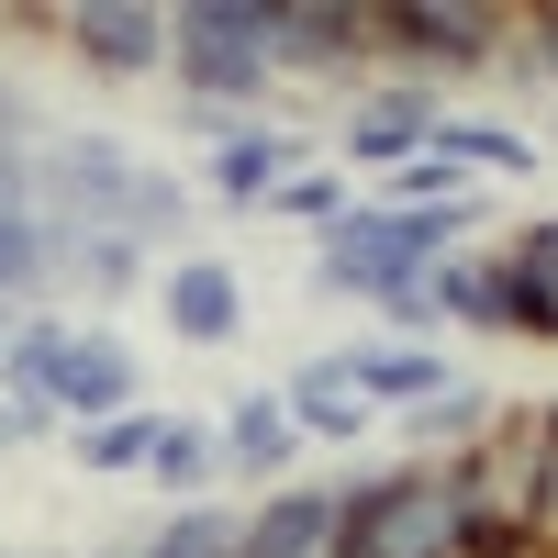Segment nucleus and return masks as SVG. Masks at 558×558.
Listing matches in <instances>:
<instances>
[{
    "instance_id": "obj_19",
    "label": "nucleus",
    "mask_w": 558,
    "mask_h": 558,
    "mask_svg": "<svg viewBox=\"0 0 558 558\" xmlns=\"http://www.w3.org/2000/svg\"><path fill=\"white\" fill-rule=\"evenodd\" d=\"M425 157H447L458 179H481V168H525V179H536V134H525V123H481V112H436Z\"/></svg>"
},
{
    "instance_id": "obj_26",
    "label": "nucleus",
    "mask_w": 558,
    "mask_h": 558,
    "mask_svg": "<svg viewBox=\"0 0 558 558\" xmlns=\"http://www.w3.org/2000/svg\"><path fill=\"white\" fill-rule=\"evenodd\" d=\"M547 413V436H536V514H525V558H558V402Z\"/></svg>"
},
{
    "instance_id": "obj_23",
    "label": "nucleus",
    "mask_w": 558,
    "mask_h": 558,
    "mask_svg": "<svg viewBox=\"0 0 558 558\" xmlns=\"http://www.w3.org/2000/svg\"><path fill=\"white\" fill-rule=\"evenodd\" d=\"M134 558H246V514H223V502H168V525Z\"/></svg>"
},
{
    "instance_id": "obj_16",
    "label": "nucleus",
    "mask_w": 558,
    "mask_h": 558,
    "mask_svg": "<svg viewBox=\"0 0 558 558\" xmlns=\"http://www.w3.org/2000/svg\"><path fill=\"white\" fill-rule=\"evenodd\" d=\"M425 302H436V336H502V257L492 246H458L425 268Z\"/></svg>"
},
{
    "instance_id": "obj_11",
    "label": "nucleus",
    "mask_w": 558,
    "mask_h": 558,
    "mask_svg": "<svg viewBox=\"0 0 558 558\" xmlns=\"http://www.w3.org/2000/svg\"><path fill=\"white\" fill-rule=\"evenodd\" d=\"M57 425H101V413H134L146 402V380H134V347L112 336V324H78V347H68V368H57Z\"/></svg>"
},
{
    "instance_id": "obj_8",
    "label": "nucleus",
    "mask_w": 558,
    "mask_h": 558,
    "mask_svg": "<svg viewBox=\"0 0 558 558\" xmlns=\"http://www.w3.org/2000/svg\"><path fill=\"white\" fill-rule=\"evenodd\" d=\"M157 313H168L179 347H235L246 336V279H235V257H168L157 268Z\"/></svg>"
},
{
    "instance_id": "obj_13",
    "label": "nucleus",
    "mask_w": 558,
    "mask_h": 558,
    "mask_svg": "<svg viewBox=\"0 0 558 558\" xmlns=\"http://www.w3.org/2000/svg\"><path fill=\"white\" fill-rule=\"evenodd\" d=\"M302 168V134L291 123H246V134H223L213 146V168H202V191L223 202V213H268V191Z\"/></svg>"
},
{
    "instance_id": "obj_7",
    "label": "nucleus",
    "mask_w": 558,
    "mask_h": 558,
    "mask_svg": "<svg viewBox=\"0 0 558 558\" xmlns=\"http://www.w3.org/2000/svg\"><path fill=\"white\" fill-rule=\"evenodd\" d=\"M279 78H380L357 0H279Z\"/></svg>"
},
{
    "instance_id": "obj_14",
    "label": "nucleus",
    "mask_w": 558,
    "mask_h": 558,
    "mask_svg": "<svg viewBox=\"0 0 558 558\" xmlns=\"http://www.w3.org/2000/svg\"><path fill=\"white\" fill-rule=\"evenodd\" d=\"M246 558H336V481H279V492H257Z\"/></svg>"
},
{
    "instance_id": "obj_27",
    "label": "nucleus",
    "mask_w": 558,
    "mask_h": 558,
    "mask_svg": "<svg viewBox=\"0 0 558 558\" xmlns=\"http://www.w3.org/2000/svg\"><path fill=\"white\" fill-rule=\"evenodd\" d=\"M78 558H134V547H78Z\"/></svg>"
},
{
    "instance_id": "obj_17",
    "label": "nucleus",
    "mask_w": 558,
    "mask_h": 558,
    "mask_svg": "<svg viewBox=\"0 0 558 558\" xmlns=\"http://www.w3.org/2000/svg\"><path fill=\"white\" fill-rule=\"evenodd\" d=\"M45 246H57V279H78L101 313L134 302V291H157V257L134 246V235H45Z\"/></svg>"
},
{
    "instance_id": "obj_5",
    "label": "nucleus",
    "mask_w": 558,
    "mask_h": 558,
    "mask_svg": "<svg viewBox=\"0 0 558 558\" xmlns=\"http://www.w3.org/2000/svg\"><path fill=\"white\" fill-rule=\"evenodd\" d=\"M45 34H57L78 68H101V78H157L168 68V12L157 0H68Z\"/></svg>"
},
{
    "instance_id": "obj_21",
    "label": "nucleus",
    "mask_w": 558,
    "mask_h": 558,
    "mask_svg": "<svg viewBox=\"0 0 558 558\" xmlns=\"http://www.w3.org/2000/svg\"><path fill=\"white\" fill-rule=\"evenodd\" d=\"M68 347H78L68 313H23L12 347H0V391H12V402H45V391H57V368H68Z\"/></svg>"
},
{
    "instance_id": "obj_22",
    "label": "nucleus",
    "mask_w": 558,
    "mask_h": 558,
    "mask_svg": "<svg viewBox=\"0 0 558 558\" xmlns=\"http://www.w3.org/2000/svg\"><path fill=\"white\" fill-rule=\"evenodd\" d=\"M45 291H57L45 213H0V313H45Z\"/></svg>"
},
{
    "instance_id": "obj_28",
    "label": "nucleus",
    "mask_w": 558,
    "mask_h": 558,
    "mask_svg": "<svg viewBox=\"0 0 558 558\" xmlns=\"http://www.w3.org/2000/svg\"><path fill=\"white\" fill-rule=\"evenodd\" d=\"M12 324H23V313H0V347H12Z\"/></svg>"
},
{
    "instance_id": "obj_6",
    "label": "nucleus",
    "mask_w": 558,
    "mask_h": 558,
    "mask_svg": "<svg viewBox=\"0 0 558 558\" xmlns=\"http://www.w3.org/2000/svg\"><path fill=\"white\" fill-rule=\"evenodd\" d=\"M436 89L425 78H368L357 101H347V123H336V168H402V157H425V134H436Z\"/></svg>"
},
{
    "instance_id": "obj_9",
    "label": "nucleus",
    "mask_w": 558,
    "mask_h": 558,
    "mask_svg": "<svg viewBox=\"0 0 558 558\" xmlns=\"http://www.w3.org/2000/svg\"><path fill=\"white\" fill-rule=\"evenodd\" d=\"M213 447H223V481H246V492L302 481V425L279 413V391H235L213 413Z\"/></svg>"
},
{
    "instance_id": "obj_10",
    "label": "nucleus",
    "mask_w": 558,
    "mask_h": 558,
    "mask_svg": "<svg viewBox=\"0 0 558 558\" xmlns=\"http://www.w3.org/2000/svg\"><path fill=\"white\" fill-rule=\"evenodd\" d=\"M336 368L357 380L368 413H425L436 391H458V357L447 347H402V336H357V347H336Z\"/></svg>"
},
{
    "instance_id": "obj_18",
    "label": "nucleus",
    "mask_w": 558,
    "mask_h": 558,
    "mask_svg": "<svg viewBox=\"0 0 558 558\" xmlns=\"http://www.w3.org/2000/svg\"><path fill=\"white\" fill-rule=\"evenodd\" d=\"M146 481L168 502H213L223 481V447H213V413H157V447H146Z\"/></svg>"
},
{
    "instance_id": "obj_20",
    "label": "nucleus",
    "mask_w": 558,
    "mask_h": 558,
    "mask_svg": "<svg viewBox=\"0 0 558 558\" xmlns=\"http://www.w3.org/2000/svg\"><path fill=\"white\" fill-rule=\"evenodd\" d=\"M146 447H157V402L101 413V425H68V458H78L89 481H146Z\"/></svg>"
},
{
    "instance_id": "obj_15",
    "label": "nucleus",
    "mask_w": 558,
    "mask_h": 558,
    "mask_svg": "<svg viewBox=\"0 0 558 558\" xmlns=\"http://www.w3.org/2000/svg\"><path fill=\"white\" fill-rule=\"evenodd\" d=\"M279 413L302 425V447H368V425H380V413L357 402V380H347L336 357H302L291 380H279Z\"/></svg>"
},
{
    "instance_id": "obj_12",
    "label": "nucleus",
    "mask_w": 558,
    "mask_h": 558,
    "mask_svg": "<svg viewBox=\"0 0 558 558\" xmlns=\"http://www.w3.org/2000/svg\"><path fill=\"white\" fill-rule=\"evenodd\" d=\"M502 257V336H536L558 347V213H536L514 246H492Z\"/></svg>"
},
{
    "instance_id": "obj_3",
    "label": "nucleus",
    "mask_w": 558,
    "mask_h": 558,
    "mask_svg": "<svg viewBox=\"0 0 558 558\" xmlns=\"http://www.w3.org/2000/svg\"><path fill=\"white\" fill-rule=\"evenodd\" d=\"M168 78L202 112H257L279 89V0H179L168 12Z\"/></svg>"
},
{
    "instance_id": "obj_4",
    "label": "nucleus",
    "mask_w": 558,
    "mask_h": 558,
    "mask_svg": "<svg viewBox=\"0 0 558 558\" xmlns=\"http://www.w3.org/2000/svg\"><path fill=\"white\" fill-rule=\"evenodd\" d=\"M502 45H514V12H492V0H380L368 12V57H380V78H492Z\"/></svg>"
},
{
    "instance_id": "obj_29",
    "label": "nucleus",
    "mask_w": 558,
    "mask_h": 558,
    "mask_svg": "<svg viewBox=\"0 0 558 558\" xmlns=\"http://www.w3.org/2000/svg\"><path fill=\"white\" fill-rule=\"evenodd\" d=\"M0 558H34V547H0Z\"/></svg>"
},
{
    "instance_id": "obj_24",
    "label": "nucleus",
    "mask_w": 558,
    "mask_h": 558,
    "mask_svg": "<svg viewBox=\"0 0 558 558\" xmlns=\"http://www.w3.org/2000/svg\"><path fill=\"white\" fill-rule=\"evenodd\" d=\"M268 213H279V223H302V235H336V223L357 213V191H347V168H313V157H302V168L268 191Z\"/></svg>"
},
{
    "instance_id": "obj_2",
    "label": "nucleus",
    "mask_w": 558,
    "mask_h": 558,
    "mask_svg": "<svg viewBox=\"0 0 558 558\" xmlns=\"http://www.w3.org/2000/svg\"><path fill=\"white\" fill-rule=\"evenodd\" d=\"M481 235V191L470 202H436V213H391V202H357L336 235H313V291H347L380 313L391 291H413L436 257H458Z\"/></svg>"
},
{
    "instance_id": "obj_1",
    "label": "nucleus",
    "mask_w": 558,
    "mask_h": 558,
    "mask_svg": "<svg viewBox=\"0 0 558 558\" xmlns=\"http://www.w3.org/2000/svg\"><path fill=\"white\" fill-rule=\"evenodd\" d=\"M336 558H470L458 458H391L336 481Z\"/></svg>"
},
{
    "instance_id": "obj_25",
    "label": "nucleus",
    "mask_w": 558,
    "mask_h": 558,
    "mask_svg": "<svg viewBox=\"0 0 558 558\" xmlns=\"http://www.w3.org/2000/svg\"><path fill=\"white\" fill-rule=\"evenodd\" d=\"M492 413H502L492 391H470V380H458V391H436L425 413H402V425H413V436H425V458H470V447L492 436Z\"/></svg>"
}]
</instances>
